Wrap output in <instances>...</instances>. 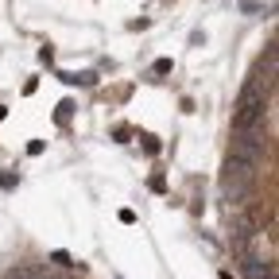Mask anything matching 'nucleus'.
<instances>
[{
  "instance_id": "423d86ee",
  "label": "nucleus",
  "mask_w": 279,
  "mask_h": 279,
  "mask_svg": "<svg viewBox=\"0 0 279 279\" xmlns=\"http://www.w3.org/2000/svg\"><path fill=\"white\" fill-rule=\"evenodd\" d=\"M19 186V174L16 171H0V190H16Z\"/></svg>"
},
{
  "instance_id": "1a4fd4ad",
  "label": "nucleus",
  "mask_w": 279,
  "mask_h": 279,
  "mask_svg": "<svg viewBox=\"0 0 279 279\" xmlns=\"http://www.w3.org/2000/svg\"><path fill=\"white\" fill-rule=\"evenodd\" d=\"M128 136H132V128H128V124H121V128H113V140H116V144H128Z\"/></svg>"
},
{
  "instance_id": "39448f33",
  "label": "nucleus",
  "mask_w": 279,
  "mask_h": 279,
  "mask_svg": "<svg viewBox=\"0 0 279 279\" xmlns=\"http://www.w3.org/2000/svg\"><path fill=\"white\" fill-rule=\"evenodd\" d=\"M171 70H174V62H171V58H155V62H151V78H167Z\"/></svg>"
},
{
  "instance_id": "f03ea898",
  "label": "nucleus",
  "mask_w": 279,
  "mask_h": 279,
  "mask_svg": "<svg viewBox=\"0 0 279 279\" xmlns=\"http://www.w3.org/2000/svg\"><path fill=\"white\" fill-rule=\"evenodd\" d=\"M74 109H78L74 101H58V109H54V124H62V128H66L70 116H74Z\"/></svg>"
},
{
  "instance_id": "20e7f679",
  "label": "nucleus",
  "mask_w": 279,
  "mask_h": 279,
  "mask_svg": "<svg viewBox=\"0 0 279 279\" xmlns=\"http://www.w3.org/2000/svg\"><path fill=\"white\" fill-rule=\"evenodd\" d=\"M140 140H144V151H148V155H159V151H163L159 136H151V132H140Z\"/></svg>"
},
{
  "instance_id": "9b49d317",
  "label": "nucleus",
  "mask_w": 279,
  "mask_h": 279,
  "mask_svg": "<svg viewBox=\"0 0 279 279\" xmlns=\"http://www.w3.org/2000/svg\"><path fill=\"white\" fill-rule=\"evenodd\" d=\"M39 62H43V66H51V62H54V51H51V47H39Z\"/></svg>"
},
{
  "instance_id": "9d476101",
  "label": "nucleus",
  "mask_w": 279,
  "mask_h": 279,
  "mask_svg": "<svg viewBox=\"0 0 279 279\" xmlns=\"http://www.w3.org/2000/svg\"><path fill=\"white\" fill-rule=\"evenodd\" d=\"M43 151H47L43 140H31V144H27V155H43Z\"/></svg>"
},
{
  "instance_id": "2eb2a0df",
  "label": "nucleus",
  "mask_w": 279,
  "mask_h": 279,
  "mask_svg": "<svg viewBox=\"0 0 279 279\" xmlns=\"http://www.w3.org/2000/svg\"><path fill=\"white\" fill-rule=\"evenodd\" d=\"M116 279H121V275H116Z\"/></svg>"
},
{
  "instance_id": "f257e3e1",
  "label": "nucleus",
  "mask_w": 279,
  "mask_h": 279,
  "mask_svg": "<svg viewBox=\"0 0 279 279\" xmlns=\"http://www.w3.org/2000/svg\"><path fill=\"white\" fill-rule=\"evenodd\" d=\"M236 271H241V279H275V256H241L236 260Z\"/></svg>"
},
{
  "instance_id": "0eeeda50",
  "label": "nucleus",
  "mask_w": 279,
  "mask_h": 279,
  "mask_svg": "<svg viewBox=\"0 0 279 279\" xmlns=\"http://www.w3.org/2000/svg\"><path fill=\"white\" fill-rule=\"evenodd\" d=\"M74 86H97V70H82V74H74Z\"/></svg>"
},
{
  "instance_id": "4468645a",
  "label": "nucleus",
  "mask_w": 279,
  "mask_h": 279,
  "mask_svg": "<svg viewBox=\"0 0 279 279\" xmlns=\"http://www.w3.org/2000/svg\"><path fill=\"white\" fill-rule=\"evenodd\" d=\"M4 116H8V109H4V105H0V121H4Z\"/></svg>"
},
{
  "instance_id": "ddd939ff",
  "label": "nucleus",
  "mask_w": 279,
  "mask_h": 279,
  "mask_svg": "<svg viewBox=\"0 0 279 279\" xmlns=\"http://www.w3.org/2000/svg\"><path fill=\"white\" fill-rule=\"evenodd\" d=\"M202 209H206V202L194 198V202H190V213H194V217H202Z\"/></svg>"
},
{
  "instance_id": "7ed1b4c3",
  "label": "nucleus",
  "mask_w": 279,
  "mask_h": 279,
  "mask_svg": "<svg viewBox=\"0 0 279 279\" xmlns=\"http://www.w3.org/2000/svg\"><path fill=\"white\" fill-rule=\"evenodd\" d=\"M51 264H54L58 271H70V268H74V256H70L66 248H58V252H51Z\"/></svg>"
},
{
  "instance_id": "6e6552de",
  "label": "nucleus",
  "mask_w": 279,
  "mask_h": 279,
  "mask_svg": "<svg viewBox=\"0 0 279 279\" xmlns=\"http://www.w3.org/2000/svg\"><path fill=\"white\" fill-rule=\"evenodd\" d=\"M148 190L151 194H167V178H163V174H151V178H148Z\"/></svg>"
},
{
  "instance_id": "f8f14e48",
  "label": "nucleus",
  "mask_w": 279,
  "mask_h": 279,
  "mask_svg": "<svg viewBox=\"0 0 279 279\" xmlns=\"http://www.w3.org/2000/svg\"><path fill=\"white\" fill-rule=\"evenodd\" d=\"M116 217H121L124 225H136V209H121V213H116Z\"/></svg>"
}]
</instances>
